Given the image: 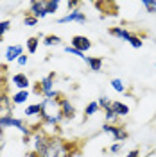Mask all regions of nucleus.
<instances>
[{
    "mask_svg": "<svg viewBox=\"0 0 156 157\" xmlns=\"http://www.w3.org/2000/svg\"><path fill=\"white\" fill-rule=\"evenodd\" d=\"M111 88L115 89V91H118V93H124L126 91V86H124V82L120 78H113L111 80Z\"/></svg>",
    "mask_w": 156,
    "mask_h": 157,
    "instance_id": "22",
    "label": "nucleus"
},
{
    "mask_svg": "<svg viewBox=\"0 0 156 157\" xmlns=\"http://www.w3.org/2000/svg\"><path fill=\"white\" fill-rule=\"evenodd\" d=\"M27 157H38V155H36L34 152H27Z\"/></svg>",
    "mask_w": 156,
    "mask_h": 157,
    "instance_id": "33",
    "label": "nucleus"
},
{
    "mask_svg": "<svg viewBox=\"0 0 156 157\" xmlns=\"http://www.w3.org/2000/svg\"><path fill=\"white\" fill-rule=\"evenodd\" d=\"M79 6H81V2H67L68 13H72V11H79Z\"/></svg>",
    "mask_w": 156,
    "mask_h": 157,
    "instance_id": "28",
    "label": "nucleus"
},
{
    "mask_svg": "<svg viewBox=\"0 0 156 157\" xmlns=\"http://www.w3.org/2000/svg\"><path fill=\"white\" fill-rule=\"evenodd\" d=\"M23 23H25L27 27H34V25L38 23V18H34L32 14H29V13H27V16L23 18Z\"/></svg>",
    "mask_w": 156,
    "mask_h": 157,
    "instance_id": "25",
    "label": "nucleus"
},
{
    "mask_svg": "<svg viewBox=\"0 0 156 157\" xmlns=\"http://www.w3.org/2000/svg\"><path fill=\"white\" fill-rule=\"evenodd\" d=\"M29 14H32L34 18H45L47 16V11H45V2H41V0H34V2H31L29 6Z\"/></svg>",
    "mask_w": 156,
    "mask_h": 157,
    "instance_id": "6",
    "label": "nucleus"
},
{
    "mask_svg": "<svg viewBox=\"0 0 156 157\" xmlns=\"http://www.w3.org/2000/svg\"><path fill=\"white\" fill-rule=\"evenodd\" d=\"M20 56H23V47L22 45H9L6 48V61L11 63V61H16Z\"/></svg>",
    "mask_w": 156,
    "mask_h": 157,
    "instance_id": "9",
    "label": "nucleus"
},
{
    "mask_svg": "<svg viewBox=\"0 0 156 157\" xmlns=\"http://www.w3.org/2000/svg\"><path fill=\"white\" fill-rule=\"evenodd\" d=\"M120 150H122V143H115V145L109 147V152H111V154H117V152H120Z\"/></svg>",
    "mask_w": 156,
    "mask_h": 157,
    "instance_id": "29",
    "label": "nucleus"
},
{
    "mask_svg": "<svg viewBox=\"0 0 156 157\" xmlns=\"http://www.w3.org/2000/svg\"><path fill=\"white\" fill-rule=\"evenodd\" d=\"M127 43H129V45H131L133 48H142V45H144V41L138 38V36H135V34H131V36H129Z\"/></svg>",
    "mask_w": 156,
    "mask_h": 157,
    "instance_id": "21",
    "label": "nucleus"
},
{
    "mask_svg": "<svg viewBox=\"0 0 156 157\" xmlns=\"http://www.w3.org/2000/svg\"><path fill=\"white\" fill-rule=\"evenodd\" d=\"M27 56H25V54H23V56H20L18 59H16V63H18V66H25V64H27Z\"/></svg>",
    "mask_w": 156,
    "mask_h": 157,
    "instance_id": "30",
    "label": "nucleus"
},
{
    "mask_svg": "<svg viewBox=\"0 0 156 157\" xmlns=\"http://www.w3.org/2000/svg\"><path fill=\"white\" fill-rule=\"evenodd\" d=\"M2 38H4V36H0V41H2Z\"/></svg>",
    "mask_w": 156,
    "mask_h": 157,
    "instance_id": "34",
    "label": "nucleus"
},
{
    "mask_svg": "<svg viewBox=\"0 0 156 157\" xmlns=\"http://www.w3.org/2000/svg\"><path fill=\"white\" fill-rule=\"evenodd\" d=\"M43 45L45 47H54V45H61V38L56 34H50V36H43Z\"/></svg>",
    "mask_w": 156,
    "mask_h": 157,
    "instance_id": "16",
    "label": "nucleus"
},
{
    "mask_svg": "<svg viewBox=\"0 0 156 157\" xmlns=\"http://www.w3.org/2000/svg\"><path fill=\"white\" fill-rule=\"evenodd\" d=\"M142 4H144V7L147 9V13H156V2H153V0H144Z\"/></svg>",
    "mask_w": 156,
    "mask_h": 157,
    "instance_id": "26",
    "label": "nucleus"
},
{
    "mask_svg": "<svg viewBox=\"0 0 156 157\" xmlns=\"http://www.w3.org/2000/svg\"><path fill=\"white\" fill-rule=\"evenodd\" d=\"M50 157H74L72 145L63 141L59 136H50Z\"/></svg>",
    "mask_w": 156,
    "mask_h": 157,
    "instance_id": "2",
    "label": "nucleus"
},
{
    "mask_svg": "<svg viewBox=\"0 0 156 157\" xmlns=\"http://www.w3.org/2000/svg\"><path fill=\"white\" fill-rule=\"evenodd\" d=\"M50 136L43 130H34L32 132V145H34V154L38 157H50Z\"/></svg>",
    "mask_w": 156,
    "mask_h": 157,
    "instance_id": "1",
    "label": "nucleus"
},
{
    "mask_svg": "<svg viewBox=\"0 0 156 157\" xmlns=\"http://www.w3.org/2000/svg\"><path fill=\"white\" fill-rule=\"evenodd\" d=\"M111 111H113L117 116H127V114H129V107H127L126 104L118 102V100L111 102Z\"/></svg>",
    "mask_w": 156,
    "mask_h": 157,
    "instance_id": "12",
    "label": "nucleus"
},
{
    "mask_svg": "<svg viewBox=\"0 0 156 157\" xmlns=\"http://www.w3.org/2000/svg\"><path fill=\"white\" fill-rule=\"evenodd\" d=\"M59 111H61L63 120H72L76 116V107L70 104L68 98H59Z\"/></svg>",
    "mask_w": 156,
    "mask_h": 157,
    "instance_id": "4",
    "label": "nucleus"
},
{
    "mask_svg": "<svg viewBox=\"0 0 156 157\" xmlns=\"http://www.w3.org/2000/svg\"><path fill=\"white\" fill-rule=\"evenodd\" d=\"M6 147V137H4V134H0V150Z\"/></svg>",
    "mask_w": 156,
    "mask_h": 157,
    "instance_id": "32",
    "label": "nucleus"
},
{
    "mask_svg": "<svg viewBox=\"0 0 156 157\" xmlns=\"http://www.w3.org/2000/svg\"><path fill=\"white\" fill-rule=\"evenodd\" d=\"M38 45H39V38H29L27 39V52L29 54H36V50H38Z\"/></svg>",
    "mask_w": 156,
    "mask_h": 157,
    "instance_id": "17",
    "label": "nucleus"
},
{
    "mask_svg": "<svg viewBox=\"0 0 156 157\" xmlns=\"http://www.w3.org/2000/svg\"><path fill=\"white\" fill-rule=\"evenodd\" d=\"M54 77H56L54 73H49L47 77H43L39 80V89H41L43 95H47V93H50L54 89Z\"/></svg>",
    "mask_w": 156,
    "mask_h": 157,
    "instance_id": "10",
    "label": "nucleus"
},
{
    "mask_svg": "<svg viewBox=\"0 0 156 157\" xmlns=\"http://www.w3.org/2000/svg\"><path fill=\"white\" fill-rule=\"evenodd\" d=\"M39 113H41V104H31L25 107L23 111V114L27 118H32V116H39Z\"/></svg>",
    "mask_w": 156,
    "mask_h": 157,
    "instance_id": "15",
    "label": "nucleus"
},
{
    "mask_svg": "<svg viewBox=\"0 0 156 157\" xmlns=\"http://www.w3.org/2000/svg\"><path fill=\"white\" fill-rule=\"evenodd\" d=\"M97 111H99V102H90V104L86 105V109H84V118L93 116Z\"/></svg>",
    "mask_w": 156,
    "mask_h": 157,
    "instance_id": "19",
    "label": "nucleus"
},
{
    "mask_svg": "<svg viewBox=\"0 0 156 157\" xmlns=\"http://www.w3.org/2000/svg\"><path fill=\"white\" fill-rule=\"evenodd\" d=\"M11 82H13V86H16V88H18V91L29 89V86H31L29 77H27L25 73H14V75L11 77Z\"/></svg>",
    "mask_w": 156,
    "mask_h": 157,
    "instance_id": "8",
    "label": "nucleus"
},
{
    "mask_svg": "<svg viewBox=\"0 0 156 157\" xmlns=\"http://www.w3.org/2000/svg\"><path fill=\"white\" fill-rule=\"evenodd\" d=\"M104 118H106V123H109V125H115L117 123V120H118V116L109 109V111H106V114H104Z\"/></svg>",
    "mask_w": 156,
    "mask_h": 157,
    "instance_id": "23",
    "label": "nucleus"
},
{
    "mask_svg": "<svg viewBox=\"0 0 156 157\" xmlns=\"http://www.w3.org/2000/svg\"><path fill=\"white\" fill-rule=\"evenodd\" d=\"M99 109H102L104 113L109 111V109H111V100H109L108 97H101L99 98Z\"/></svg>",
    "mask_w": 156,
    "mask_h": 157,
    "instance_id": "20",
    "label": "nucleus"
},
{
    "mask_svg": "<svg viewBox=\"0 0 156 157\" xmlns=\"http://www.w3.org/2000/svg\"><path fill=\"white\" fill-rule=\"evenodd\" d=\"M29 89H23V91H16L13 97H11V102H13V105H22V104H25L27 102V98H29Z\"/></svg>",
    "mask_w": 156,
    "mask_h": 157,
    "instance_id": "11",
    "label": "nucleus"
},
{
    "mask_svg": "<svg viewBox=\"0 0 156 157\" xmlns=\"http://www.w3.org/2000/svg\"><path fill=\"white\" fill-rule=\"evenodd\" d=\"M108 32L111 34V36H117V38H120V39H129V36H131V32L129 30H126V29H122V27H109L108 29Z\"/></svg>",
    "mask_w": 156,
    "mask_h": 157,
    "instance_id": "13",
    "label": "nucleus"
},
{
    "mask_svg": "<svg viewBox=\"0 0 156 157\" xmlns=\"http://www.w3.org/2000/svg\"><path fill=\"white\" fill-rule=\"evenodd\" d=\"M68 21L84 23V21H86V16H84V13H81V11H72V13H68V14L58 18V23H68Z\"/></svg>",
    "mask_w": 156,
    "mask_h": 157,
    "instance_id": "7",
    "label": "nucleus"
},
{
    "mask_svg": "<svg viewBox=\"0 0 156 157\" xmlns=\"http://www.w3.org/2000/svg\"><path fill=\"white\" fill-rule=\"evenodd\" d=\"M70 47H74L76 50H79V52H86V50L92 48V41L86 38V36H74L72 38V41H70Z\"/></svg>",
    "mask_w": 156,
    "mask_h": 157,
    "instance_id": "5",
    "label": "nucleus"
},
{
    "mask_svg": "<svg viewBox=\"0 0 156 157\" xmlns=\"http://www.w3.org/2000/svg\"><path fill=\"white\" fill-rule=\"evenodd\" d=\"M84 63L90 66L92 71H101L102 70V57H86Z\"/></svg>",
    "mask_w": 156,
    "mask_h": 157,
    "instance_id": "14",
    "label": "nucleus"
},
{
    "mask_svg": "<svg viewBox=\"0 0 156 157\" xmlns=\"http://www.w3.org/2000/svg\"><path fill=\"white\" fill-rule=\"evenodd\" d=\"M65 52H67V54H72V56H77L79 59H86V56H84L83 52H79V50H76L74 47H70V45H67V47H65Z\"/></svg>",
    "mask_w": 156,
    "mask_h": 157,
    "instance_id": "24",
    "label": "nucleus"
},
{
    "mask_svg": "<svg viewBox=\"0 0 156 157\" xmlns=\"http://www.w3.org/2000/svg\"><path fill=\"white\" fill-rule=\"evenodd\" d=\"M126 157H140V150L138 148H135V150H131V152H127Z\"/></svg>",
    "mask_w": 156,
    "mask_h": 157,
    "instance_id": "31",
    "label": "nucleus"
},
{
    "mask_svg": "<svg viewBox=\"0 0 156 157\" xmlns=\"http://www.w3.org/2000/svg\"><path fill=\"white\" fill-rule=\"evenodd\" d=\"M9 29H11V21H9V20L0 21V36H4V34H6Z\"/></svg>",
    "mask_w": 156,
    "mask_h": 157,
    "instance_id": "27",
    "label": "nucleus"
},
{
    "mask_svg": "<svg viewBox=\"0 0 156 157\" xmlns=\"http://www.w3.org/2000/svg\"><path fill=\"white\" fill-rule=\"evenodd\" d=\"M58 9H59L58 0H49V2H45V11H47V14H56Z\"/></svg>",
    "mask_w": 156,
    "mask_h": 157,
    "instance_id": "18",
    "label": "nucleus"
},
{
    "mask_svg": "<svg viewBox=\"0 0 156 157\" xmlns=\"http://www.w3.org/2000/svg\"><path fill=\"white\" fill-rule=\"evenodd\" d=\"M102 130H104L106 134H111V136H113V141H117V143H122L124 139H127V130L124 127L104 123V125H102Z\"/></svg>",
    "mask_w": 156,
    "mask_h": 157,
    "instance_id": "3",
    "label": "nucleus"
}]
</instances>
